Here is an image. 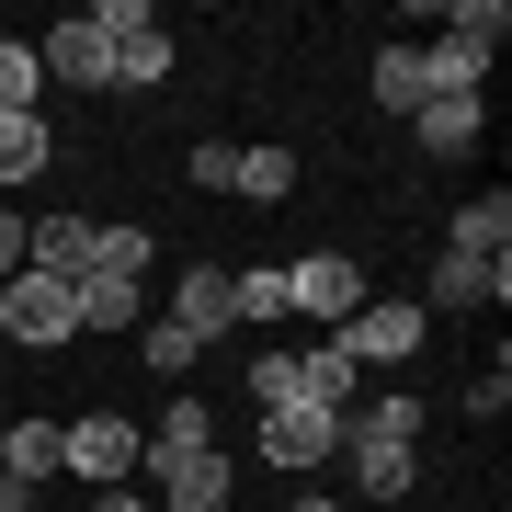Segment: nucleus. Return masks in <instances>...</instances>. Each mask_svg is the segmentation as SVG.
I'll use <instances>...</instances> for the list:
<instances>
[{"label": "nucleus", "instance_id": "obj_1", "mask_svg": "<svg viewBox=\"0 0 512 512\" xmlns=\"http://www.w3.org/2000/svg\"><path fill=\"white\" fill-rule=\"evenodd\" d=\"M342 467H353V490H365V501H399L410 478H421V399H365V410H342Z\"/></svg>", "mask_w": 512, "mask_h": 512}, {"label": "nucleus", "instance_id": "obj_2", "mask_svg": "<svg viewBox=\"0 0 512 512\" xmlns=\"http://www.w3.org/2000/svg\"><path fill=\"white\" fill-rule=\"evenodd\" d=\"M501 35H512L501 0H456V12H444V46H421L433 92H478V80H490V57H501Z\"/></svg>", "mask_w": 512, "mask_h": 512}, {"label": "nucleus", "instance_id": "obj_3", "mask_svg": "<svg viewBox=\"0 0 512 512\" xmlns=\"http://www.w3.org/2000/svg\"><path fill=\"white\" fill-rule=\"evenodd\" d=\"M353 308H365V262H353V251H308V262H285V319L342 330Z\"/></svg>", "mask_w": 512, "mask_h": 512}, {"label": "nucleus", "instance_id": "obj_4", "mask_svg": "<svg viewBox=\"0 0 512 512\" xmlns=\"http://www.w3.org/2000/svg\"><path fill=\"white\" fill-rule=\"evenodd\" d=\"M421 330H433V319H421L410 296H365V308L330 330V342H342V353H353V376H365V365H410V353H421Z\"/></svg>", "mask_w": 512, "mask_h": 512}, {"label": "nucleus", "instance_id": "obj_5", "mask_svg": "<svg viewBox=\"0 0 512 512\" xmlns=\"http://www.w3.org/2000/svg\"><path fill=\"white\" fill-rule=\"evenodd\" d=\"M69 330H80V308H69V285H57V274H12V285H0V342H35V353H57V342H69Z\"/></svg>", "mask_w": 512, "mask_h": 512}, {"label": "nucleus", "instance_id": "obj_6", "mask_svg": "<svg viewBox=\"0 0 512 512\" xmlns=\"http://www.w3.org/2000/svg\"><path fill=\"white\" fill-rule=\"evenodd\" d=\"M148 501L160 512H228V444H194V456H137Z\"/></svg>", "mask_w": 512, "mask_h": 512}, {"label": "nucleus", "instance_id": "obj_7", "mask_svg": "<svg viewBox=\"0 0 512 512\" xmlns=\"http://www.w3.org/2000/svg\"><path fill=\"white\" fill-rule=\"evenodd\" d=\"M35 69L57 80V92H114V46H103V23H92V12H69V23H46V46H35Z\"/></svg>", "mask_w": 512, "mask_h": 512}, {"label": "nucleus", "instance_id": "obj_8", "mask_svg": "<svg viewBox=\"0 0 512 512\" xmlns=\"http://www.w3.org/2000/svg\"><path fill=\"white\" fill-rule=\"evenodd\" d=\"M262 456H274L285 478H319L330 456H342V410H308V399H296V410H262Z\"/></svg>", "mask_w": 512, "mask_h": 512}, {"label": "nucleus", "instance_id": "obj_9", "mask_svg": "<svg viewBox=\"0 0 512 512\" xmlns=\"http://www.w3.org/2000/svg\"><path fill=\"white\" fill-rule=\"evenodd\" d=\"M69 467L92 478V490H126V478H137V421L126 410H80L69 421Z\"/></svg>", "mask_w": 512, "mask_h": 512}, {"label": "nucleus", "instance_id": "obj_10", "mask_svg": "<svg viewBox=\"0 0 512 512\" xmlns=\"http://www.w3.org/2000/svg\"><path fill=\"white\" fill-rule=\"evenodd\" d=\"M69 467V421H0V478L35 501V478Z\"/></svg>", "mask_w": 512, "mask_h": 512}, {"label": "nucleus", "instance_id": "obj_11", "mask_svg": "<svg viewBox=\"0 0 512 512\" xmlns=\"http://www.w3.org/2000/svg\"><path fill=\"white\" fill-rule=\"evenodd\" d=\"M410 137L433 148V160H467V148L490 137V103H478V92H433V103L410 114Z\"/></svg>", "mask_w": 512, "mask_h": 512}, {"label": "nucleus", "instance_id": "obj_12", "mask_svg": "<svg viewBox=\"0 0 512 512\" xmlns=\"http://www.w3.org/2000/svg\"><path fill=\"white\" fill-rule=\"evenodd\" d=\"M444 251H456V262H512V205H501V194L456 205V228H444Z\"/></svg>", "mask_w": 512, "mask_h": 512}, {"label": "nucleus", "instance_id": "obj_13", "mask_svg": "<svg viewBox=\"0 0 512 512\" xmlns=\"http://www.w3.org/2000/svg\"><path fill=\"white\" fill-rule=\"evenodd\" d=\"M69 308H80V330H137V319H148V296H137L126 274H80V285H69Z\"/></svg>", "mask_w": 512, "mask_h": 512}, {"label": "nucleus", "instance_id": "obj_14", "mask_svg": "<svg viewBox=\"0 0 512 512\" xmlns=\"http://www.w3.org/2000/svg\"><path fill=\"white\" fill-rule=\"evenodd\" d=\"M171 319H183L194 342H217V330L239 319V308H228V274H217V262H194V274H183V296H171Z\"/></svg>", "mask_w": 512, "mask_h": 512}, {"label": "nucleus", "instance_id": "obj_15", "mask_svg": "<svg viewBox=\"0 0 512 512\" xmlns=\"http://www.w3.org/2000/svg\"><path fill=\"white\" fill-rule=\"evenodd\" d=\"M46 114H0V194H23V183H35V171H46Z\"/></svg>", "mask_w": 512, "mask_h": 512}, {"label": "nucleus", "instance_id": "obj_16", "mask_svg": "<svg viewBox=\"0 0 512 512\" xmlns=\"http://www.w3.org/2000/svg\"><path fill=\"white\" fill-rule=\"evenodd\" d=\"M194 444H217V410H205V399H171V410L137 433V456H194Z\"/></svg>", "mask_w": 512, "mask_h": 512}, {"label": "nucleus", "instance_id": "obj_17", "mask_svg": "<svg viewBox=\"0 0 512 512\" xmlns=\"http://www.w3.org/2000/svg\"><path fill=\"white\" fill-rule=\"evenodd\" d=\"M296 399H308V410H342L353 399V353L342 342H308V353H296Z\"/></svg>", "mask_w": 512, "mask_h": 512}, {"label": "nucleus", "instance_id": "obj_18", "mask_svg": "<svg viewBox=\"0 0 512 512\" xmlns=\"http://www.w3.org/2000/svg\"><path fill=\"white\" fill-rule=\"evenodd\" d=\"M376 103L399 114V126H410L421 103H433V69H421V46H387V57H376Z\"/></svg>", "mask_w": 512, "mask_h": 512}, {"label": "nucleus", "instance_id": "obj_19", "mask_svg": "<svg viewBox=\"0 0 512 512\" xmlns=\"http://www.w3.org/2000/svg\"><path fill=\"white\" fill-rule=\"evenodd\" d=\"M80 274H126V285H148V228H103L92 217V262Z\"/></svg>", "mask_w": 512, "mask_h": 512}, {"label": "nucleus", "instance_id": "obj_20", "mask_svg": "<svg viewBox=\"0 0 512 512\" xmlns=\"http://www.w3.org/2000/svg\"><path fill=\"white\" fill-rule=\"evenodd\" d=\"M137 353H148V376H194V353H205V342H194L183 319H137Z\"/></svg>", "mask_w": 512, "mask_h": 512}, {"label": "nucleus", "instance_id": "obj_21", "mask_svg": "<svg viewBox=\"0 0 512 512\" xmlns=\"http://www.w3.org/2000/svg\"><path fill=\"white\" fill-rule=\"evenodd\" d=\"M35 92H46L35 46H23V35H0V114H35Z\"/></svg>", "mask_w": 512, "mask_h": 512}, {"label": "nucleus", "instance_id": "obj_22", "mask_svg": "<svg viewBox=\"0 0 512 512\" xmlns=\"http://www.w3.org/2000/svg\"><path fill=\"white\" fill-rule=\"evenodd\" d=\"M296 183V160H285V148H239V171H228V194H251V205H274Z\"/></svg>", "mask_w": 512, "mask_h": 512}, {"label": "nucleus", "instance_id": "obj_23", "mask_svg": "<svg viewBox=\"0 0 512 512\" xmlns=\"http://www.w3.org/2000/svg\"><path fill=\"white\" fill-rule=\"evenodd\" d=\"M228 308H239V319H285V262H251V274H228Z\"/></svg>", "mask_w": 512, "mask_h": 512}, {"label": "nucleus", "instance_id": "obj_24", "mask_svg": "<svg viewBox=\"0 0 512 512\" xmlns=\"http://www.w3.org/2000/svg\"><path fill=\"white\" fill-rule=\"evenodd\" d=\"M251 410H296V353H262L251 365Z\"/></svg>", "mask_w": 512, "mask_h": 512}, {"label": "nucleus", "instance_id": "obj_25", "mask_svg": "<svg viewBox=\"0 0 512 512\" xmlns=\"http://www.w3.org/2000/svg\"><path fill=\"white\" fill-rule=\"evenodd\" d=\"M183 171H194V183H205V194H228V171H239V148H228V137H205V148H194V160H183Z\"/></svg>", "mask_w": 512, "mask_h": 512}, {"label": "nucleus", "instance_id": "obj_26", "mask_svg": "<svg viewBox=\"0 0 512 512\" xmlns=\"http://www.w3.org/2000/svg\"><path fill=\"white\" fill-rule=\"evenodd\" d=\"M23 274V217H0V285Z\"/></svg>", "mask_w": 512, "mask_h": 512}, {"label": "nucleus", "instance_id": "obj_27", "mask_svg": "<svg viewBox=\"0 0 512 512\" xmlns=\"http://www.w3.org/2000/svg\"><path fill=\"white\" fill-rule=\"evenodd\" d=\"M92 512H160L148 490H92Z\"/></svg>", "mask_w": 512, "mask_h": 512}, {"label": "nucleus", "instance_id": "obj_28", "mask_svg": "<svg viewBox=\"0 0 512 512\" xmlns=\"http://www.w3.org/2000/svg\"><path fill=\"white\" fill-rule=\"evenodd\" d=\"M296 512H342V501H330V490H296Z\"/></svg>", "mask_w": 512, "mask_h": 512}, {"label": "nucleus", "instance_id": "obj_29", "mask_svg": "<svg viewBox=\"0 0 512 512\" xmlns=\"http://www.w3.org/2000/svg\"><path fill=\"white\" fill-rule=\"evenodd\" d=\"M0 512H23V490H12V478H0Z\"/></svg>", "mask_w": 512, "mask_h": 512}, {"label": "nucleus", "instance_id": "obj_30", "mask_svg": "<svg viewBox=\"0 0 512 512\" xmlns=\"http://www.w3.org/2000/svg\"><path fill=\"white\" fill-rule=\"evenodd\" d=\"M0 353H12V342H0Z\"/></svg>", "mask_w": 512, "mask_h": 512}, {"label": "nucleus", "instance_id": "obj_31", "mask_svg": "<svg viewBox=\"0 0 512 512\" xmlns=\"http://www.w3.org/2000/svg\"><path fill=\"white\" fill-rule=\"evenodd\" d=\"M0 421H12V410H0Z\"/></svg>", "mask_w": 512, "mask_h": 512}]
</instances>
